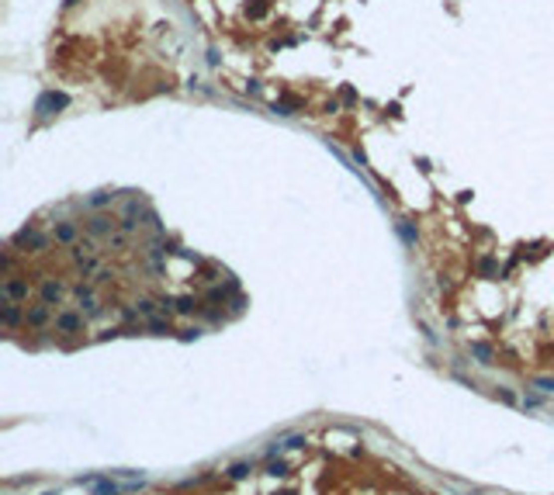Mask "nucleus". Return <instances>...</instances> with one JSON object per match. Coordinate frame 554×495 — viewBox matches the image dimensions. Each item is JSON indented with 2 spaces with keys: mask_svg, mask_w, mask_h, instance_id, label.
<instances>
[{
  "mask_svg": "<svg viewBox=\"0 0 554 495\" xmlns=\"http://www.w3.org/2000/svg\"><path fill=\"white\" fill-rule=\"evenodd\" d=\"M52 243H56V246H73V243H80V229H76V222H69V218L56 222V225H52Z\"/></svg>",
  "mask_w": 554,
  "mask_h": 495,
  "instance_id": "nucleus-8",
  "label": "nucleus"
},
{
  "mask_svg": "<svg viewBox=\"0 0 554 495\" xmlns=\"http://www.w3.org/2000/svg\"><path fill=\"white\" fill-rule=\"evenodd\" d=\"M28 294H31V284L24 281L21 274H7L3 284H0V298H10V301H28Z\"/></svg>",
  "mask_w": 554,
  "mask_h": 495,
  "instance_id": "nucleus-3",
  "label": "nucleus"
},
{
  "mask_svg": "<svg viewBox=\"0 0 554 495\" xmlns=\"http://www.w3.org/2000/svg\"><path fill=\"white\" fill-rule=\"evenodd\" d=\"M73 3H80V0H66V7H73Z\"/></svg>",
  "mask_w": 554,
  "mask_h": 495,
  "instance_id": "nucleus-23",
  "label": "nucleus"
},
{
  "mask_svg": "<svg viewBox=\"0 0 554 495\" xmlns=\"http://www.w3.org/2000/svg\"><path fill=\"white\" fill-rule=\"evenodd\" d=\"M24 326H28V329H45V326H52V305H45V301L31 305V308L24 312Z\"/></svg>",
  "mask_w": 554,
  "mask_h": 495,
  "instance_id": "nucleus-6",
  "label": "nucleus"
},
{
  "mask_svg": "<svg viewBox=\"0 0 554 495\" xmlns=\"http://www.w3.org/2000/svg\"><path fill=\"white\" fill-rule=\"evenodd\" d=\"M246 14H250L253 21H260V17H267V3H264V0H260V3H250V7H246Z\"/></svg>",
  "mask_w": 554,
  "mask_h": 495,
  "instance_id": "nucleus-16",
  "label": "nucleus"
},
{
  "mask_svg": "<svg viewBox=\"0 0 554 495\" xmlns=\"http://www.w3.org/2000/svg\"><path fill=\"white\" fill-rule=\"evenodd\" d=\"M495 270H499V263H495L492 256H482V260H478V274H482V277H492Z\"/></svg>",
  "mask_w": 554,
  "mask_h": 495,
  "instance_id": "nucleus-15",
  "label": "nucleus"
},
{
  "mask_svg": "<svg viewBox=\"0 0 554 495\" xmlns=\"http://www.w3.org/2000/svg\"><path fill=\"white\" fill-rule=\"evenodd\" d=\"M115 201H118V194H115V191H97V194H90V198H87V208L101 212L104 205H115Z\"/></svg>",
  "mask_w": 554,
  "mask_h": 495,
  "instance_id": "nucleus-10",
  "label": "nucleus"
},
{
  "mask_svg": "<svg viewBox=\"0 0 554 495\" xmlns=\"http://www.w3.org/2000/svg\"><path fill=\"white\" fill-rule=\"evenodd\" d=\"M145 329H149L152 336H170V333H173L170 319H156V315H152V319H145Z\"/></svg>",
  "mask_w": 554,
  "mask_h": 495,
  "instance_id": "nucleus-12",
  "label": "nucleus"
},
{
  "mask_svg": "<svg viewBox=\"0 0 554 495\" xmlns=\"http://www.w3.org/2000/svg\"><path fill=\"white\" fill-rule=\"evenodd\" d=\"M471 354L478 357L482 364H492V347L488 343H471Z\"/></svg>",
  "mask_w": 554,
  "mask_h": 495,
  "instance_id": "nucleus-14",
  "label": "nucleus"
},
{
  "mask_svg": "<svg viewBox=\"0 0 554 495\" xmlns=\"http://www.w3.org/2000/svg\"><path fill=\"white\" fill-rule=\"evenodd\" d=\"M118 225H122L125 232H136V229H138V225H142V222H138L136 215H122V218H118Z\"/></svg>",
  "mask_w": 554,
  "mask_h": 495,
  "instance_id": "nucleus-17",
  "label": "nucleus"
},
{
  "mask_svg": "<svg viewBox=\"0 0 554 495\" xmlns=\"http://www.w3.org/2000/svg\"><path fill=\"white\" fill-rule=\"evenodd\" d=\"M108 239H111V246H118V249H125V246H129V239H125V236H118V232H115V236H108Z\"/></svg>",
  "mask_w": 554,
  "mask_h": 495,
  "instance_id": "nucleus-22",
  "label": "nucleus"
},
{
  "mask_svg": "<svg viewBox=\"0 0 554 495\" xmlns=\"http://www.w3.org/2000/svg\"><path fill=\"white\" fill-rule=\"evenodd\" d=\"M201 308H205V305H201L194 294H180V298H177V312H180V315H191V312H201Z\"/></svg>",
  "mask_w": 554,
  "mask_h": 495,
  "instance_id": "nucleus-11",
  "label": "nucleus"
},
{
  "mask_svg": "<svg viewBox=\"0 0 554 495\" xmlns=\"http://www.w3.org/2000/svg\"><path fill=\"white\" fill-rule=\"evenodd\" d=\"M52 329H56L59 336H76V333H87V315H83V312H73V308H63V312H56V319H52Z\"/></svg>",
  "mask_w": 554,
  "mask_h": 495,
  "instance_id": "nucleus-2",
  "label": "nucleus"
},
{
  "mask_svg": "<svg viewBox=\"0 0 554 495\" xmlns=\"http://www.w3.org/2000/svg\"><path fill=\"white\" fill-rule=\"evenodd\" d=\"M115 225H118V218H115V215H104V212H94L83 222V229H87L90 236H115Z\"/></svg>",
  "mask_w": 554,
  "mask_h": 495,
  "instance_id": "nucleus-5",
  "label": "nucleus"
},
{
  "mask_svg": "<svg viewBox=\"0 0 554 495\" xmlns=\"http://www.w3.org/2000/svg\"><path fill=\"white\" fill-rule=\"evenodd\" d=\"M76 270H80V277L97 274V256H83V260H76Z\"/></svg>",
  "mask_w": 554,
  "mask_h": 495,
  "instance_id": "nucleus-13",
  "label": "nucleus"
},
{
  "mask_svg": "<svg viewBox=\"0 0 554 495\" xmlns=\"http://www.w3.org/2000/svg\"><path fill=\"white\" fill-rule=\"evenodd\" d=\"M45 495H52V492H45Z\"/></svg>",
  "mask_w": 554,
  "mask_h": 495,
  "instance_id": "nucleus-24",
  "label": "nucleus"
},
{
  "mask_svg": "<svg viewBox=\"0 0 554 495\" xmlns=\"http://www.w3.org/2000/svg\"><path fill=\"white\" fill-rule=\"evenodd\" d=\"M69 104V94L63 90H45L42 97H38V115H56L59 108H66Z\"/></svg>",
  "mask_w": 554,
  "mask_h": 495,
  "instance_id": "nucleus-9",
  "label": "nucleus"
},
{
  "mask_svg": "<svg viewBox=\"0 0 554 495\" xmlns=\"http://www.w3.org/2000/svg\"><path fill=\"white\" fill-rule=\"evenodd\" d=\"M229 475H232V478H246V475H250V464H236Z\"/></svg>",
  "mask_w": 554,
  "mask_h": 495,
  "instance_id": "nucleus-20",
  "label": "nucleus"
},
{
  "mask_svg": "<svg viewBox=\"0 0 554 495\" xmlns=\"http://www.w3.org/2000/svg\"><path fill=\"white\" fill-rule=\"evenodd\" d=\"M49 243H52V236L38 232L35 225H24V229H21L14 239H10V249H21V253H42Z\"/></svg>",
  "mask_w": 554,
  "mask_h": 495,
  "instance_id": "nucleus-1",
  "label": "nucleus"
},
{
  "mask_svg": "<svg viewBox=\"0 0 554 495\" xmlns=\"http://www.w3.org/2000/svg\"><path fill=\"white\" fill-rule=\"evenodd\" d=\"M24 312H28V305H21V301H10V298H0V322H3L7 329H17V326H24Z\"/></svg>",
  "mask_w": 554,
  "mask_h": 495,
  "instance_id": "nucleus-4",
  "label": "nucleus"
},
{
  "mask_svg": "<svg viewBox=\"0 0 554 495\" xmlns=\"http://www.w3.org/2000/svg\"><path fill=\"white\" fill-rule=\"evenodd\" d=\"M66 298V284L56 281V277H45V281L38 284V301H45V305H59Z\"/></svg>",
  "mask_w": 554,
  "mask_h": 495,
  "instance_id": "nucleus-7",
  "label": "nucleus"
},
{
  "mask_svg": "<svg viewBox=\"0 0 554 495\" xmlns=\"http://www.w3.org/2000/svg\"><path fill=\"white\" fill-rule=\"evenodd\" d=\"M399 232H402L409 243H416V232H413V225H409V222H402V225H399Z\"/></svg>",
  "mask_w": 554,
  "mask_h": 495,
  "instance_id": "nucleus-21",
  "label": "nucleus"
},
{
  "mask_svg": "<svg viewBox=\"0 0 554 495\" xmlns=\"http://www.w3.org/2000/svg\"><path fill=\"white\" fill-rule=\"evenodd\" d=\"M534 388H541V391H554V377H534Z\"/></svg>",
  "mask_w": 554,
  "mask_h": 495,
  "instance_id": "nucleus-18",
  "label": "nucleus"
},
{
  "mask_svg": "<svg viewBox=\"0 0 554 495\" xmlns=\"http://www.w3.org/2000/svg\"><path fill=\"white\" fill-rule=\"evenodd\" d=\"M201 333H205L201 326H191V329H180V340H198Z\"/></svg>",
  "mask_w": 554,
  "mask_h": 495,
  "instance_id": "nucleus-19",
  "label": "nucleus"
}]
</instances>
